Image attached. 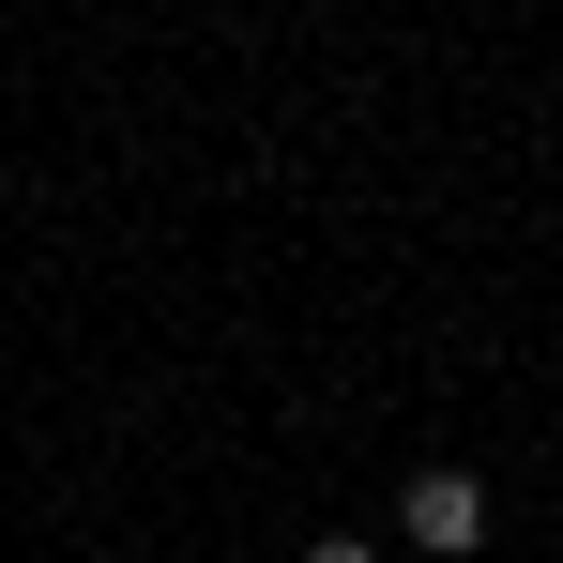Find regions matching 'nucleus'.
I'll return each instance as SVG.
<instances>
[{"instance_id": "2", "label": "nucleus", "mask_w": 563, "mask_h": 563, "mask_svg": "<svg viewBox=\"0 0 563 563\" xmlns=\"http://www.w3.org/2000/svg\"><path fill=\"white\" fill-rule=\"evenodd\" d=\"M305 563H380V549H366V533H320V549H305Z\"/></svg>"}, {"instance_id": "1", "label": "nucleus", "mask_w": 563, "mask_h": 563, "mask_svg": "<svg viewBox=\"0 0 563 563\" xmlns=\"http://www.w3.org/2000/svg\"><path fill=\"white\" fill-rule=\"evenodd\" d=\"M411 549H427V563L487 549V487H472V472H411Z\"/></svg>"}]
</instances>
